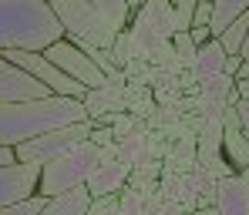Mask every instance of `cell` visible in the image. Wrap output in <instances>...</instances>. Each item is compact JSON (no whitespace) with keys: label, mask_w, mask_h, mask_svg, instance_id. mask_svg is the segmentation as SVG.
Masks as SVG:
<instances>
[{"label":"cell","mask_w":249,"mask_h":215,"mask_svg":"<svg viewBox=\"0 0 249 215\" xmlns=\"http://www.w3.org/2000/svg\"><path fill=\"white\" fill-rule=\"evenodd\" d=\"M81 98L68 94H47V98H27V101H0V148H17L44 131L64 128L84 121Z\"/></svg>","instance_id":"obj_1"},{"label":"cell","mask_w":249,"mask_h":215,"mask_svg":"<svg viewBox=\"0 0 249 215\" xmlns=\"http://www.w3.org/2000/svg\"><path fill=\"white\" fill-rule=\"evenodd\" d=\"M61 37L51 0H0V50H47Z\"/></svg>","instance_id":"obj_2"},{"label":"cell","mask_w":249,"mask_h":215,"mask_svg":"<svg viewBox=\"0 0 249 215\" xmlns=\"http://www.w3.org/2000/svg\"><path fill=\"white\" fill-rule=\"evenodd\" d=\"M98 155H101V148L88 138L81 145H74L71 151H64V155L44 162L41 178H37V195H41V198H51V195H61V192H68V188H74V185H84L88 175H91V168L98 165Z\"/></svg>","instance_id":"obj_3"},{"label":"cell","mask_w":249,"mask_h":215,"mask_svg":"<svg viewBox=\"0 0 249 215\" xmlns=\"http://www.w3.org/2000/svg\"><path fill=\"white\" fill-rule=\"evenodd\" d=\"M51 10L57 14V20L64 27V37L74 41L78 47L94 44V47L108 50L118 37V31L105 20V14L98 7H91L88 0H51Z\"/></svg>","instance_id":"obj_4"},{"label":"cell","mask_w":249,"mask_h":215,"mask_svg":"<svg viewBox=\"0 0 249 215\" xmlns=\"http://www.w3.org/2000/svg\"><path fill=\"white\" fill-rule=\"evenodd\" d=\"M91 131H94V121H91V118L74 121V125H64V128H54V131H44L37 138L17 145V148H14V158H17V162H27V165H44V162H51V158H57V155L71 151L74 145L88 141Z\"/></svg>","instance_id":"obj_5"},{"label":"cell","mask_w":249,"mask_h":215,"mask_svg":"<svg viewBox=\"0 0 249 215\" xmlns=\"http://www.w3.org/2000/svg\"><path fill=\"white\" fill-rule=\"evenodd\" d=\"M10 64H17L20 71H27L34 81H41L51 94H68V98H84L88 87L78 84L74 78H68L44 50H0Z\"/></svg>","instance_id":"obj_6"},{"label":"cell","mask_w":249,"mask_h":215,"mask_svg":"<svg viewBox=\"0 0 249 215\" xmlns=\"http://www.w3.org/2000/svg\"><path fill=\"white\" fill-rule=\"evenodd\" d=\"M68 78H74L78 84H84L88 91H94V87H105V84H111L108 78H105V71L91 61V54L88 50H81L74 41H68V37H61L57 44H51L47 50H44Z\"/></svg>","instance_id":"obj_7"},{"label":"cell","mask_w":249,"mask_h":215,"mask_svg":"<svg viewBox=\"0 0 249 215\" xmlns=\"http://www.w3.org/2000/svg\"><path fill=\"white\" fill-rule=\"evenodd\" d=\"M37 178H41V165H27V162L3 165L0 168V209L37 195Z\"/></svg>","instance_id":"obj_8"},{"label":"cell","mask_w":249,"mask_h":215,"mask_svg":"<svg viewBox=\"0 0 249 215\" xmlns=\"http://www.w3.org/2000/svg\"><path fill=\"white\" fill-rule=\"evenodd\" d=\"M108 155H111V148L105 145V148H101V155H98V165L91 168L88 182H84V185H88V192H91L94 198H101V195H115V192L124 185L128 172H131V165L118 158V151H115V158H108Z\"/></svg>","instance_id":"obj_9"},{"label":"cell","mask_w":249,"mask_h":215,"mask_svg":"<svg viewBox=\"0 0 249 215\" xmlns=\"http://www.w3.org/2000/svg\"><path fill=\"white\" fill-rule=\"evenodd\" d=\"M47 94L51 91L41 81H34L27 71H20L0 54V101H27V98H47Z\"/></svg>","instance_id":"obj_10"},{"label":"cell","mask_w":249,"mask_h":215,"mask_svg":"<svg viewBox=\"0 0 249 215\" xmlns=\"http://www.w3.org/2000/svg\"><path fill=\"white\" fill-rule=\"evenodd\" d=\"M215 209L222 215H249V185L236 175H222L215 182Z\"/></svg>","instance_id":"obj_11"},{"label":"cell","mask_w":249,"mask_h":215,"mask_svg":"<svg viewBox=\"0 0 249 215\" xmlns=\"http://www.w3.org/2000/svg\"><path fill=\"white\" fill-rule=\"evenodd\" d=\"M222 145H226L232 165L243 172L249 165V141H246V131H243V121H239L236 104H229V108L222 111Z\"/></svg>","instance_id":"obj_12"},{"label":"cell","mask_w":249,"mask_h":215,"mask_svg":"<svg viewBox=\"0 0 249 215\" xmlns=\"http://www.w3.org/2000/svg\"><path fill=\"white\" fill-rule=\"evenodd\" d=\"M91 202H94V195L88 192V185H74L61 195L44 198V209L37 215H84L91 209Z\"/></svg>","instance_id":"obj_13"},{"label":"cell","mask_w":249,"mask_h":215,"mask_svg":"<svg viewBox=\"0 0 249 215\" xmlns=\"http://www.w3.org/2000/svg\"><path fill=\"white\" fill-rule=\"evenodd\" d=\"M81 101H84V111H88L91 121L101 118V115H122L124 111V94H122V87H115V84L94 87V91L84 94Z\"/></svg>","instance_id":"obj_14"},{"label":"cell","mask_w":249,"mask_h":215,"mask_svg":"<svg viewBox=\"0 0 249 215\" xmlns=\"http://www.w3.org/2000/svg\"><path fill=\"white\" fill-rule=\"evenodd\" d=\"M226 47L215 41H206L199 47V54H196V64H192V71H196V78L202 81V78H212V74H222V67H226Z\"/></svg>","instance_id":"obj_15"},{"label":"cell","mask_w":249,"mask_h":215,"mask_svg":"<svg viewBox=\"0 0 249 215\" xmlns=\"http://www.w3.org/2000/svg\"><path fill=\"white\" fill-rule=\"evenodd\" d=\"M249 10V0H212V24H209V31H212V37H219L236 17H243Z\"/></svg>","instance_id":"obj_16"},{"label":"cell","mask_w":249,"mask_h":215,"mask_svg":"<svg viewBox=\"0 0 249 215\" xmlns=\"http://www.w3.org/2000/svg\"><path fill=\"white\" fill-rule=\"evenodd\" d=\"M246 37H249V10L243 14V17H236L215 41L226 47V54H243V44H246Z\"/></svg>","instance_id":"obj_17"},{"label":"cell","mask_w":249,"mask_h":215,"mask_svg":"<svg viewBox=\"0 0 249 215\" xmlns=\"http://www.w3.org/2000/svg\"><path fill=\"white\" fill-rule=\"evenodd\" d=\"M88 3L98 7V10L105 14V20H108L115 31H124L128 20H131V7H128V0H88Z\"/></svg>","instance_id":"obj_18"},{"label":"cell","mask_w":249,"mask_h":215,"mask_svg":"<svg viewBox=\"0 0 249 215\" xmlns=\"http://www.w3.org/2000/svg\"><path fill=\"white\" fill-rule=\"evenodd\" d=\"M118 158L128 162V165H138L142 162V155H145V134L142 131H135V134H122V141H118Z\"/></svg>","instance_id":"obj_19"},{"label":"cell","mask_w":249,"mask_h":215,"mask_svg":"<svg viewBox=\"0 0 249 215\" xmlns=\"http://www.w3.org/2000/svg\"><path fill=\"white\" fill-rule=\"evenodd\" d=\"M172 44H175L178 64H196V54H199V47H196V41L189 37V31H178V34L172 37Z\"/></svg>","instance_id":"obj_20"},{"label":"cell","mask_w":249,"mask_h":215,"mask_svg":"<svg viewBox=\"0 0 249 215\" xmlns=\"http://www.w3.org/2000/svg\"><path fill=\"white\" fill-rule=\"evenodd\" d=\"M196 3H199V0H172V10H175V27H178V31H189V27H192Z\"/></svg>","instance_id":"obj_21"},{"label":"cell","mask_w":249,"mask_h":215,"mask_svg":"<svg viewBox=\"0 0 249 215\" xmlns=\"http://www.w3.org/2000/svg\"><path fill=\"white\" fill-rule=\"evenodd\" d=\"M84 215H122V198H115V195H101V198L91 202V209H88Z\"/></svg>","instance_id":"obj_22"},{"label":"cell","mask_w":249,"mask_h":215,"mask_svg":"<svg viewBox=\"0 0 249 215\" xmlns=\"http://www.w3.org/2000/svg\"><path fill=\"white\" fill-rule=\"evenodd\" d=\"M41 209H44V198L41 195H31V198H24V202H17V205L0 209V215H37Z\"/></svg>","instance_id":"obj_23"},{"label":"cell","mask_w":249,"mask_h":215,"mask_svg":"<svg viewBox=\"0 0 249 215\" xmlns=\"http://www.w3.org/2000/svg\"><path fill=\"white\" fill-rule=\"evenodd\" d=\"M145 209H148V198L138 192H128L122 198V215H145Z\"/></svg>","instance_id":"obj_24"},{"label":"cell","mask_w":249,"mask_h":215,"mask_svg":"<svg viewBox=\"0 0 249 215\" xmlns=\"http://www.w3.org/2000/svg\"><path fill=\"white\" fill-rule=\"evenodd\" d=\"M212 24V0H199L196 3V17H192V27H209ZM189 27V31H192Z\"/></svg>","instance_id":"obj_25"},{"label":"cell","mask_w":249,"mask_h":215,"mask_svg":"<svg viewBox=\"0 0 249 215\" xmlns=\"http://www.w3.org/2000/svg\"><path fill=\"white\" fill-rule=\"evenodd\" d=\"M239 67H243V54H229V57H226V67H222V71H226L229 78H236V74H239Z\"/></svg>","instance_id":"obj_26"},{"label":"cell","mask_w":249,"mask_h":215,"mask_svg":"<svg viewBox=\"0 0 249 215\" xmlns=\"http://www.w3.org/2000/svg\"><path fill=\"white\" fill-rule=\"evenodd\" d=\"M189 37L196 41V47H202L206 41H212V31H209V27H192V31H189Z\"/></svg>","instance_id":"obj_27"},{"label":"cell","mask_w":249,"mask_h":215,"mask_svg":"<svg viewBox=\"0 0 249 215\" xmlns=\"http://www.w3.org/2000/svg\"><path fill=\"white\" fill-rule=\"evenodd\" d=\"M236 111H239L243 128H249V98H239V101H236Z\"/></svg>","instance_id":"obj_28"},{"label":"cell","mask_w":249,"mask_h":215,"mask_svg":"<svg viewBox=\"0 0 249 215\" xmlns=\"http://www.w3.org/2000/svg\"><path fill=\"white\" fill-rule=\"evenodd\" d=\"M17 158H14V148H0V168L3 165H14Z\"/></svg>","instance_id":"obj_29"},{"label":"cell","mask_w":249,"mask_h":215,"mask_svg":"<svg viewBox=\"0 0 249 215\" xmlns=\"http://www.w3.org/2000/svg\"><path fill=\"white\" fill-rule=\"evenodd\" d=\"M236 91H239V98H249V78L246 81H236Z\"/></svg>","instance_id":"obj_30"},{"label":"cell","mask_w":249,"mask_h":215,"mask_svg":"<svg viewBox=\"0 0 249 215\" xmlns=\"http://www.w3.org/2000/svg\"><path fill=\"white\" fill-rule=\"evenodd\" d=\"M192 215H222L219 209H199V212H192Z\"/></svg>","instance_id":"obj_31"},{"label":"cell","mask_w":249,"mask_h":215,"mask_svg":"<svg viewBox=\"0 0 249 215\" xmlns=\"http://www.w3.org/2000/svg\"><path fill=\"white\" fill-rule=\"evenodd\" d=\"M239 178H243V182H246V185H249V165H246V168H243V172H239Z\"/></svg>","instance_id":"obj_32"},{"label":"cell","mask_w":249,"mask_h":215,"mask_svg":"<svg viewBox=\"0 0 249 215\" xmlns=\"http://www.w3.org/2000/svg\"><path fill=\"white\" fill-rule=\"evenodd\" d=\"M243 57H249V37H246V44H243Z\"/></svg>","instance_id":"obj_33"},{"label":"cell","mask_w":249,"mask_h":215,"mask_svg":"<svg viewBox=\"0 0 249 215\" xmlns=\"http://www.w3.org/2000/svg\"><path fill=\"white\" fill-rule=\"evenodd\" d=\"M128 7H131V10H135V7H138V0H128Z\"/></svg>","instance_id":"obj_34"}]
</instances>
